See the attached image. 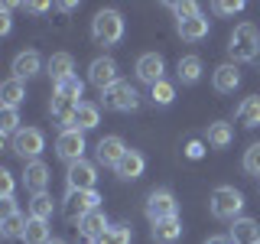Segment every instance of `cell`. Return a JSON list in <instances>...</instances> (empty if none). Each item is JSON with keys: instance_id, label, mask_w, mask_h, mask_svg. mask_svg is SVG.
Masks as SVG:
<instances>
[{"instance_id": "6da1fadb", "label": "cell", "mask_w": 260, "mask_h": 244, "mask_svg": "<svg viewBox=\"0 0 260 244\" xmlns=\"http://www.w3.org/2000/svg\"><path fill=\"white\" fill-rule=\"evenodd\" d=\"M228 52L234 62H254L260 55V29L254 23H238L228 39Z\"/></svg>"}, {"instance_id": "7a4b0ae2", "label": "cell", "mask_w": 260, "mask_h": 244, "mask_svg": "<svg viewBox=\"0 0 260 244\" xmlns=\"http://www.w3.org/2000/svg\"><path fill=\"white\" fill-rule=\"evenodd\" d=\"M208 205H211V215L215 218H221V222H238V215L244 208V195H241V189H234V186H218V189L211 192Z\"/></svg>"}, {"instance_id": "3957f363", "label": "cell", "mask_w": 260, "mask_h": 244, "mask_svg": "<svg viewBox=\"0 0 260 244\" xmlns=\"http://www.w3.org/2000/svg\"><path fill=\"white\" fill-rule=\"evenodd\" d=\"M91 36H94V43H101V46L120 43V39H124V16L117 10H101L91 20Z\"/></svg>"}, {"instance_id": "277c9868", "label": "cell", "mask_w": 260, "mask_h": 244, "mask_svg": "<svg viewBox=\"0 0 260 244\" xmlns=\"http://www.w3.org/2000/svg\"><path fill=\"white\" fill-rule=\"evenodd\" d=\"M146 218L153 225L156 222H166V218H179V202L169 189H156L146 195Z\"/></svg>"}, {"instance_id": "5b68a950", "label": "cell", "mask_w": 260, "mask_h": 244, "mask_svg": "<svg viewBox=\"0 0 260 244\" xmlns=\"http://www.w3.org/2000/svg\"><path fill=\"white\" fill-rule=\"evenodd\" d=\"M101 104L108 111H137L140 95H137V88H130L127 81H117V85L108 88V92H101Z\"/></svg>"}, {"instance_id": "8992f818", "label": "cell", "mask_w": 260, "mask_h": 244, "mask_svg": "<svg viewBox=\"0 0 260 244\" xmlns=\"http://www.w3.org/2000/svg\"><path fill=\"white\" fill-rule=\"evenodd\" d=\"M55 153L69 163H81L85 160V134L81 130H75V127H65L62 134H59V140H55Z\"/></svg>"}, {"instance_id": "52a82bcc", "label": "cell", "mask_w": 260, "mask_h": 244, "mask_svg": "<svg viewBox=\"0 0 260 244\" xmlns=\"http://www.w3.org/2000/svg\"><path fill=\"white\" fill-rule=\"evenodd\" d=\"M98 202H101V195L94 189L91 192H69L65 195V205H62V215L69 218V222H81L88 211L98 208Z\"/></svg>"}, {"instance_id": "ba28073f", "label": "cell", "mask_w": 260, "mask_h": 244, "mask_svg": "<svg viewBox=\"0 0 260 244\" xmlns=\"http://www.w3.org/2000/svg\"><path fill=\"white\" fill-rule=\"evenodd\" d=\"M43 146H46V137H43L39 127H23L20 134L13 137V153L23 157V160H29V163L43 153Z\"/></svg>"}, {"instance_id": "9c48e42d", "label": "cell", "mask_w": 260, "mask_h": 244, "mask_svg": "<svg viewBox=\"0 0 260 244\" xmlns=\"http://www.w3.org/2000/svg\"><path fill=\"white\" fill-rule=\"evenodd\" d=\"M88 81L98 88V92H108L111 85H117V62L111 59V55H101V59H94L88 65Z\"/></svg>"}, {"instance_id": "30bf717a", "label": "cell", "mask_w": 260, "mask_h": 244, "mask_svg": "<svg viewBox=\"0 0 260 244\" xmlns=\"http://www.w3.org/2000/svg\"><path fill=\"white\" fill-rule=\"evenodd\" d=\"M65 182H69V192H91L94 182H98V169L94 163L81 160V163H72L69 173H65Z\"/></svg>"}, {"instance_id": "8fae6325", "label": "cell", "mask_w": 260, "mask_h": 244, "mask_svg": "<svg viewBox=\"0 0 260 244\" xmlns=\"http://www.w3.org/2000/svg\"><path fill=\"white\" fill-rule=\"evenodd\" d=\"M162 72H166V62H162L159 52H143L140 59H137V78L146 81L150 88L162 81Z\"/></svg>"}, {"instance_id": "7c38bea8", "label": "cell", "mask_w": 260, "mask_h": 244, "mask_svg": "<svg viewBox=\"0 0 260 244\" xmlns=\"http://www.w3.org/2000/svg\"><path fill=\"white\" fill-rule=\"evenodd\" d=\"M94 153H98V163L101 166H117L120 160H124V153H127V146L120 137H101L94 146Z\"/></svg>"}, {"instance_id": "4fadbf2b", "label": "cell", "mask_w": 260, "mask_h": 244, "mask_svg": "<svg viewBox=\"0 0 260 244\" xmlns=\"http://www.w3.org/2000/svg\"><path fill=\"white\" fill-rule=\"evenodd\" d=\"M143 166H146L143 153H140V150H127L124 160L114 166V173H117V179H124V182H134V179L143 176Z\"/></svg>"}, {"instance_id": "5bb4252c", "label": "cell", "mask_w": 260, "mask_h": 244, "mask_svg": "<svg viewBox=\"0 0 260 244\" xmlns=\"http://www.w3.org/2000/svg\"><path fill=\"white\" fill-rule=\"evenodd\" d=\"M23 182H26V189H32V195L46 192V186H49V166H46L43 160L26 163V169H23Z\"/></svg>"}, {"instance_id": "9a60e30c", "label": "cell", "mask_w": 260, "mask_h": 244, "mask_svg": "<svg viewBox=\"0 0 260 244\" xmlns=\"http://www.w3.org/2000/svg\"><path fill=\"white\" fill-rule=\"evenodd\" d=\"M211 81H215V92L231 95L234 88L241 85V72H238V65H234V62L218 65V69H215V75H211Z\"/></svg>"}, {"instance_id": "2e32d148", "label": "cell", "mask_w": 260, "mask_h": 244, "mask_svg": "<svg viewBox=\"0 0 260 244\" xmlns=\"http://www.w3.org/2000/svg\"><path fill=\"white\" fill-rule=\"evenodd\" d=\"M208 16L205 13H199V16H192V20H182V23H176V29H179V36L185 39V43H199V39H205L208 36Z\"/></svg>"}, {"instance_id": "e0dca14e", "label": "cell", "mask_w": 260, "mask_h": 244, "mask_svg": "<svg viewBox=\"0 0 260 244\" xmlns=\"http://www.w3.org/2000/svg\"><path fill=\"white\" fill-rule=\"evenodd\" d=\"M46 69H49V75H52V81L59 85V81H65V78L75 75V59H72L69 52H55V55H49Z\"/></svg>"}, {"instance_id": "ac0fdd59", "label": "cell", "mask_w": 260, "mask_h": 244, "mask_svg": "<svg viewBox=\"0 0 260 244\" xmlns=\"http://www.w3.org/2000/svg\"><path fill=\"white\" fill-rule=\"evenodd\" d=\"M108 228H111V225H108V218H104V211H101V208L88 211V215H85V218L78 222V231L85 234L88 241H98V238H101L104 231H108Z\"/></svg>"}, {"instance_id": "d6986e66", "label": "cell", "mask_w": 260, "mask_h": 244, "mask_svg": "<svg viewBox=\"0 0 260 244\" xmlns=\"http://www.w3.org/2000/svg\"><path fill=\"white\" fill-rule=\"evenodd\" d=\"M81 101H72V98L65 95H52V101H49V111H52V117L59 120V124L72 127V120H75V111H78Z\"/></svg>"}, {"instance_id": "ffe728a7", "label": "cell", "mask_w": 260, "mask_h": 244, "mask_svg": "<svg viewBox=\"0 0 260 244\" xmlns=\"http://www.w3.org/2000/svg\"><path fill=\"white\" fill-rule=\"evenodd\" d=\"M234 244H254L260 241V225L254 218H238V222L231 225V234H228Z\"/></svg>"}, {"instance_id": "44dd1931", "label": "cell", "mask_w": 260, "mask_h": 244, "mask_svg": "<svg viewBox=\"0 0 260 244\" xmlns=\"http://www.w3.org/2000/svg\"><path fill=\"white\" fill-rule=\"evenodd\" d=\"M39 69H43V59H39V52H32V49H29V52H20L13 59V78H20V81L32 78Z\"/></svg>"}, {"instance_id": "7402d4cb", "label": "cell", "mask_w": 260, "mask_h": 244, "mask_svg": "<svg viewBox=\"0 0 260 244\" xmlns=\"http://www.w3.org/2000/svg\"><path fill=\"white\" fill-rule=\"evenodd\" d=\"M179 238H182V222L179 218H166V222L153 225V241L156 244H176Z\"/></svg>"}, {"instance_id": "603a6c76", "label": "cell", "mask_w": 260, "mask_h": 244, "mask_svg": "<svg viewBox=\"0 0 260 244\" xmlns=\"http://www.w3.org/2000/svg\"><path fill=\"white\" fill-rule=\"evenodd\" d=\"M98 124H101V111H98L94 104L81 101V104H78V111H75V120H72V127L85 134V130H94Z\"/></svg>"}, {"instance_id": "cb8c5ba5", "label": "cell", "mask_w": 260, "mask_h": 244, "mask_svg": "<svg viewBox=\"0 0 260 244\" xmlns=\"http://www.w3.org/2000/svg\"><path fill=\"white\" fill-rule=\"evenodd\" d=\"M49 241H52L49 222H43V218H29L26 231H23V244H49Z\"/></svg>"}, {"instance_id": "d4e9b609", "label": "cell", "mask_w": 260, "mask_h": 244, "mask_svg": "<svg viewBox=\"0 0 260 244\" xmlns=\"http://www.w3.org/2000/svg\"><path fill=\"white\" fill-rule=\"evenodd\" d=\"M176 75L179 81H185V85H195V81L202 78V59L199 55H182L176 65Z\"/></svg>"}, {"instance_id": "484cf974", "label": "cell", "mask_w": 260, "mask_h": 244, "mask_svg": "<svg viewBox=\"0 0 260 244\" xmlns=\"http://www.w3.org/2000/svg\"><path fill=\"white\" fill-rule=\"evenodd\" d=\"M23 98H26V85H23L20 78H7L4 85H0V101H4V108H16Z\"/></svg>"}, {"instance_id": "4316f807", "label": "cell", "mask_w": 260, "mask_h": 244, "mask_svg": "<svg viewBox=\"0 0 260 244\" xmlns=\"http://www.w3.org/2000/svg\"><path fill=\"white\" fill-rule=\"evenodd\" d=\"M26 222L29 218H23L20 211H10V215H4L0 218V234H4V238H23V231H26Z\"/></svg>"}, {"instance_id": "83f0119b", "label": "cell", "mask_w": 260, "mask_h": 244, "mask_svg": "<svg viewBox=\"0 0 260 244\" xmlns=\"http://www.w3.org/2000/svg\"><path fill=\"white\" fill-rule=\"evenodd\" d=\"M231 140H234V127L231 124H224V120H215V124L208 127V143L211 146H231Z\"/></svg>"}, {"instance_id": "f1b7e54d", "label": "cell", "mask_w": 260, "mask_h": 244, "mask_svg": "<svg viewBox=\"0 0 260 244\" xmlns=\"http://www.w3.org/2000/svg\"><path fill=\"white\" fill-rule=\"evenodd\" d=\"M238 120H241L244 127H257L260 124V98L257 95H250L247 101L238 108Z\"/></svg>"}, {"instance_id": "f546056e", "label": "cell", "mask_w": 260, "mask_h": 244, "mask_svg": "<svg viewBox=\"0 0 260 244\" xmlns=\"http://www.w3.org/2000/svg\"><path fill=\"white\" fill-rule=\"evenodd\" d=\"M29 218H43V222H49L52 218V195L39 192L29 199Z\"/></svg>"}, {"instance_id": "4dcf8cb0", "label": "cell", "mask_w": 260, "mask_h": 244, "mask_svg": "<svg viewBox=\"0 0 260 244\" xmlns=\"http://www.w3.org/2000/svg\"><path fill=\"white\" fill-rule=\"evenodd\" d=\"M130 238H134V234H130L127 225H114V228H108V231H104L94 244H130Z\"/></svg>"}, {"instance_id": "1f68e13d", "label": "cell", "mask_w": 260, "mask_h": 244, "mask_svg": "<svg viewBox=\"0 0 260 244\" xmlns=\"http://www.w3.org/2000/svg\"><path fill=\"white\" fill-rule=\"evenodd\" d=\"M20 114H16V108H4L0 111V134H7V137H16L20 134Z\"/></svg>"}, {"instance_id": "d6a6232c", "label": "cell", "mask_w": 260, "mask_h": 244, "mask_svg": "<svg viewBox=\"0 0 260 244\" xmlns=\"http://www.w3.org/2000/svg\"><path fill=\"white\" fill-rule=\"evenodd\" d=\"M81 92H85V81H81L78 75H72V78H65L55 85V95H65V98H72V101H78Z\"/></svg>"}, {"instance_id": "836d02e7", "label": "cell", "mask_w": 260, "mask_h": 244, "mask_svg": "<svg viewBox=\"0 0 260 244\" xmlns=\"http://www.w3.org/2000/svg\"><path fill=\"white\" fill-rule=\"evenodd\" d=\"M173 98H176V88L169 85L166 78H162L159 85H153V104H162V108H166V104H173Z\"/></svg>"}, {"instance_id": "e575fe53", "label": "cell", "mask_w": 260, "mask_h": 244, "mask_svg": "<svg viewBox=\"0 0 260 244\" xmlns=\"http://www.w3.org/2000/svg\"><path fill=\"white\" fill-rule=\"evenodd\" d=\"M244 173H247V176H260V143L247 146V153H244Z\"/></svg>"}, {"instance_id": "d590c367", "label": "cell", "mask_w": 260, "mask_h": 244, "mask_svg": "<svg viewBox=\"0 0 260 244\" xmlns=\"http://www.w3.org/2000/svg\"><path fill=\"white\" fill-rule=\"evenodd\" d=\"M169 10L176 13V23H182V20H192V16H199V4H192V0H185V4H169Z\"/></svg>"}, {"instance_id": "8d00e7d4", "label": "cell", "mask_w": 260, "mask_h": 244, "mask_svg": "<svg viewBox=\"0 0 260 244\" xmlns=\"http://www.w3.org/2000/svg\"><path fill=\"white\" fill-rule=\"evenodd\" d=\"M241 10H244L241 0H234V4H228V0H218V4H215V13H221V16H234V13H241Z\"/></svg>"}, {"instance_id": "74e56055", "label": "cell", "mask_w": 260, "mask_h": 244, "mask_svg": "<svg viewBox=\"0 0 260 244\" xmlns=\"http://www.w3.org/2000/svg\"><path fill=\"white\" fill-rule=\"evenodd\" d=\"M0 195H4V199H13V173L10 169H0Z\"/></svg>"}, {"instance_id": "f35d334b", "label": "cell", "mask_w": 260, "mask_h": 244, "mask_svg": "<svg viewBox=\"0 0 260 244\" xmlns=\"http://www.w3.org/2000/svg\"><path fill=\"white\" fill-rule=\"evenodd\" d=\"M202 153H205V146H202V140H192L189 146H185V157H189V160H202Z\"/></svg>"}, {"instance_id": "ab89813d", "label": "cell", "mask_w": 260, "mask_h": 244, "mask_svg": "<svg viewBox=\"0 0 260 244\" xmlns=\"http://www.w3.org/2000/svg\"><path fill=\"white\" fill-rule=\"evenodd\" d=\"M26 10H29V13H46V10H49V4H43V0H36V4H26Z\"/></svg>"}, {"instance_id": "60d3db41", "label": "cell", "mask_w": 260, "mask_h": 244, "mask_svg": "<svg viewBox=\"0 0 260 244\" xmlns=\"http://www.w3.org/2000/svg\"><path fill=\"white\" fill-rule=\"evenodd\" d=\"M10 211H16V205H13V199H4V215H10Z\"/></svg>"}, {"instance_id": "b9f144b4", "label": "cell", "mask_w": 260, "mask_h": 244, "mask_svg": "<svg viewBox=\"0 0 260 244\" xmlns=\"http://www.w3.org/2000/svg\"><path fill=\"white\" fill-rule=\"evenodd\" d=\"M205 244H231V238H208Z\"/></svg>"}, {"instance_id": "7bdbcfd3", "label": "cell", "mask_w": 260, "mask_h": 244, "mask_svg": "<svg viewBox=\"0 0 260 244\" xmlns=\"http://www.w3.org/2000/svg\"><path fill=\"white\" fill-rule=\"evenodd\" d=\"M49 244H65V241H59V238H52V241H49Z\"/></svg>"}, {"instance_id": "ee69618b", "label": "cell", "mask_w": 260, "mask_h": 244, "mask_svg": "<svg viewBox=\"0 0 260 244\" xmlns=\"http://www.w3.org/2000/svg\"><path fill=\"white\" fill-rule=\"evenodd\" d=\"M254 244H260V241H254Z\"/></svg>"}]
</instances>
